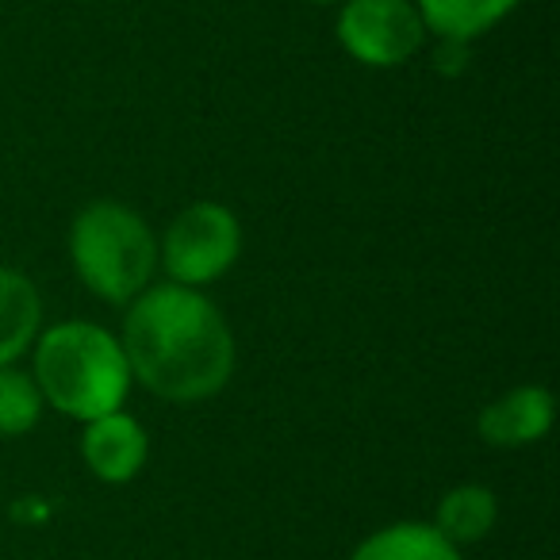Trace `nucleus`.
I'll use <instances>...</instances> for the list:
<instances>
[{
    "mask_svg": "<svg viewBox=\"0 0 560 560\" xmlns=\"http://www.w3.org/2000/svg\"><path fill=\"white\" fill-rule=\"evenodd\" d=\"M119 346L131 381L165 404H203L219 396L238 361L231 323L215 300L173 280L150 284L127 304Z\"/></svg>",
    "mask_w": 560,
    "mask_h": 560,
    "instance_id": "nucleus-1",
    "label": "nucleus"
},
{
    "mask_svg": "<svg viewBox=\"0 0 560 560\" xmlns=\"http://www.w3.org/2000/svg\"><path fill=\"white\" fill-rule=\"evenodd\" d=\"M32 376L43 392V404L78 422L119 411L131 392V369L119 338L85 319L39 330Z\"/></svg>",
    "mask_w": 560,
    "mask_h": 560,
    "instance_id": "nucleus-2",
    "label": "nucleus"
},
{
    "mask_svg": "<svg viewBox=\"0 0 560 560\" xmlns=\"http://www.w3.org/2000/svg\"><path fill=\"white\" fill-rule=\"evenodd\" d=\"M70 265L104 304H131L154 284L158 234L127 203L93 200L70 223Z\"/></svg>",
    "mask_w": 560,
    "mask_h": 560,
    "instance_id": "nucleus-3",
    "label": "nucleus"
},
{
    "mask_svg": "<svg viewBox=\"0 0 560 560\" xmlns=\"http://www.w3.org/2000/svg\"><path fill=\"white\" fill-rule=\"evenodd\" d=\"M242 254V223L226 203L196 200L173 215L158 242V265L173 284L208 289Z\"/></svg>",
    "mask_w": 560,
    "mask_h": 560,
    "instance_id": "nucleus-4",
    "label": "nucleus"
},
{
    "mask_svg": "<svg viewBox=\"0 0 560 560\" xmlns=\"http://www.w3.org/2000/svg\"><path fill=\"white\" fill-rule=\"evenodd\" d=\"M335 32L346 55L369 70H396L430 35L415 0H342Z\"/></svg>",
    "mask_w": 560,
    "mask_h": 560,
    "instance_id": "nucleus-5",
    "label": "nucleus"
},
{
    "mask_svg": "<svg viewBox=\"0 0 560 560\" xmlns=\"http://www.w3.org/2000/svg\"><path fill=\"white\" fill-rule=\"evenodd\" d=\"M81 460L101 483H131L150 460V434L135 415L108 411L81 430Z\"/></svg>",
    "mask_w": 560,
    "mask_h": 560,
    "instance_id": "nucleus-6",
    "label": "nucleus"
},
{
    "mask_svg": "<svg viewBox=\"0 0 560 560\" xmlns=\"http://www.w3.org/2000/svg\"><path fill=\"white\" fill-rule=\"evenodd\" d=\"M557 419V399L541 384H518L491 399L476 419V434L491 450H522V445L541 442Z\"/></svg>",
    "mask_w": 560,
    "mask_h": 560,
    "instance_id": "nucleus-7",
    "label": "nucleus"
},
{
    "mask_svg": "<svg viewBox=\"0 0 560 560\" xmlns=\"http://www.w3.org/2000/svg\"><path fill=\"white\" fill-rule=\"evenodd\" d=\"M43 330V296L27 272L0 265V369L16 365Z\"/></svg>",
    "mask_w": 560,
    "mask_h": 560,
    "instance_id": "nucleus-8",
    "label": "nucleus"
},
{
    "mask_svg": "<svg viewBox=\"0 0 560 560\" xmlns=\"http://www.w3.org/2000/svg\"><path fill=\"white\" fill-rule=\"evenodd\" d=\"M522 0H415L430 35L450 43H472L503 24Z\"/></svg>",
    "mask_w": 560,
    "mask_h": 560,
    "instance_id": "nucleus-9",
    "label": "nucleus"
},
{
    "mask_svg": "<svg viewBox=\"0 0 560 560\" xmlns=\"http://www.w3.org/2000/svg\"><path fill=\"white\" fill-rule=\"evenodd\" d=\"M495 518L499 499L488 483H457V488H450L438 499L434 529L460 549V545L483 541L495 529Z\"/></svg>",
    "mask_w": 560,
    "mask_h": 560,
    "instance_id": "nucleus-10",
    "label": "nucleus"
},
{
    "mask_svg": "<svg viewBox=\"0 0 560 560\" xmlns=\"http://www.w3.org/2000/svg\"><path fill=\"white\" fill-rule=\"evenodd\" d=\"M350 560H460V549L438 534L434 522H392L373 529Z\"/></svg>",
    "mask_w": 560,
    "mask_h": 560,
    "instance_id": "nucleus-11",
    "label": "nucleus"
},
{
    "mask_svg": "<svg viewBox=\"0 0 560 560\" xmlns=\"http://www.w3.org/2000/svg\"><path fill=\"white\" fill-rule=\"evenodd\" d=\"M43 392L27 369H0V438H24L43 419Z\"/></svg>",
    "mask_w": 560,
    "mask_h": 560,
    "instance_id": "nucleus-12",
    "label": "nucleus"
},
{
    "mask_svg": "<svg viewBox=\"0 0 560 560\" xmlns=\"http://www.w3.org/2000/svg\"><path fill=\"white\" fill-rule=\"evenodd\" d=\"M468 62V43H450V39H438L434 50V70L442 73H460V66Z\"/></svg>",
    "mask_w": 560,
    "mask_h": 560,
    "instance_id": "nucleus-13",
    "label": "nucleus"
},
{
    "mask_svg": "<svg viewBox=\"0 0 560 560\" xmlns=\"http://www.w3.org/2000/svg\"><path fill=\"white\" fill-rule=\"evenodd\" d=\"M312 4H342V0H312Z\"/></svg>",
    "mask_w": 560,
    "mask_h": 560,
    "instance_id": "nucleus-14",
    "label": "nucleus"
}]
</instances>
